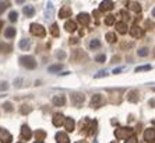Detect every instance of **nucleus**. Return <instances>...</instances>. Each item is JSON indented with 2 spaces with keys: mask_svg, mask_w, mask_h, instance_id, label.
I'll return each instance as SVG.
<instances>
[{
  "mask_svg": "<svg viewBox=\"0 0 155 143\" xmlns=\"http://www.w3.org/2000/svg\"><path fill=\"white\" fill-rule=\"evenodd\" d=\"M63 125H64V128H66L67 132H73V131H74V126H76V122H74L73 118H66Z\"/></svg>",
  "mask_w": 155,
  "mask_h": 143,
  "instance_id": "9b49d317",
  "label": "nucleus"
},
{
  "mask_svg": "<svg viewBox=\"0 0 155 143\" xmlns=\"http://www.w3.org/2000/svg\"><path fill=\"white\" fill-rule=\"evenodd\" d=\"M64 119H66V117L63 114H54V117H53V125L54 126H61L63 124H64Z\"/></svg>",
  "mask_w": 155,
  "mask_h": 143,
  "instance_id": "f8f14e48",
  "label": "nucleus"
},
{
  "mask_svg": "<svg viewBox=\"0 0 155 143\" xmlns=\"http://www.w3.org/2000/svg\"><path fill=\"white\" fill-rule=\"evenodd\" d=\"M6 7H7V4L3 3V2H0V14H2V13L6 10Z\"/></svg>",
  "mask_w": 155,
  "mask_h": 143,
  "instance_id": "ea45409f",
  "label": "nucleus"
},
{
  "mask_svg": "<svg viewBox=\"0 0 155 143\" xmlns=\"http://www.w3.org/2000/svg\"><path fill=\"white\" fill-rule=\"evenodd\" d=\"M4 37L6 38H14L15 37V28L14 27H7L4 30Z\"/></svg>",
  "mask_w": 155,
  "mask_h": 143,
  "instance_id": "6ab92c4d",
  "label": "nucleus"
},
{
  "mask_svg": "<svg viewBox=\"0 0 155 143\" xmlns=\"http://www.w3.org/2000/svg\"><path fill=\"white\" fill-rule=\"evenodd\" d=\"M21 82H22V79H17V80L14 82V86H15V87H20V86H21Z\"/></svg>",
  "mask_w": 155,
  "mask_h": 143,
  "instance_id": "79ce46f5",
  "label": "nucleus"
},
{
  "mask_svg": "<svg viewBox=\"0 0 155 143\" xmlns=\"http://www.w3.org/2000/svg\"><path fill=\"white\" fill-rule=\"evenodd\" d=\"M35 143H43V142H39V140H38V142H35Z\"/></svg>",
  "mask_w": 155,
  "mask_h": 143,
  "instance_id": "09e8293b",
  "label": "nucleus"
},
{
  "mask_svg": "<svg viewBox=\"0 0 155 143\" xmlns=\"http://www.w3.org/2000/svg\"><path fill=\"white\" fill-rule=\"evenodd\" d=\"M113 7H115V6H113L112 0H104V2L99 4V10L101 11H109V10H112Z\"/></svg>",
  "mask_w": 155,
  "mask_h": 143,
  "instance_id": "1a4fd4ad",
  "label": "nucleus"
},
{
  "mask_svg": "<svg viewBox=\"0 0 155 143\" xmlns=\"http://www.w3.org/2000/svg\"><path fill=\"white\" fill-rule=\"evenodd\" d=\"M31 136H32V131L29 129V126L28 125H22L21 126V138L22 139L29 140L31 139Z\"/></svg>",
  "mask_w": 155,
  "mask_h": 143,
  "instance_id": "6e6552de",
  "label": "nucleus"
},
{
  "mask_svg": "<svg viewBox=\"0 0 155 143\" xmlns=\"http://www.w3.org/2000/svg\"><path fill=\"white\" fill-rule=\"evenodd\" d=\"M29 31H31V34L35 37H39V38H43V37L46 35V31H45V28H43L42 25L39 24H31V27H29Z\"/></svg>",
  "mask_w": 155,
  "mask_h": 143,
  "instance_id": "f03ea898",
  "label": "nucleus"
},
{
  "mask_svg": "<svg viewBox=\"0 0 155 143\" xmlns=\"http://www.w3.org/2000/svg\"><path fill=\"white\" fill-rule=\"evenodd\" d=\"M56 56H58L59 59H64V58H66V54L63 52V51H60V52H58V54H56Z\"/></svg>",
  "mask_w": 155,
  "mask_h": 143,
  "instance_id": "a19ab883",
  "label": "nucleus"
},
{
  "mask_svg": "<svg viewBox=\"0 0 155 143\" xmlns=\"http://www.w3.org/2000/svg\"><path fill=\"white\" fill-rule=\"evenodd\" d=\"M54 13V9H53V4L52 3H48L46 4V9H45V16H46V18L52 17Z\"/></svg>",
  "mask_w": 155,
  "mask_h": 143,
  "instance_id": "412c9836",
  "label": "nucleus"
},
{
  "mask_svg": "<svg viewBox=\"0 0 155 143\" xmlns=\"http://www.w3.org/2000/svg\"><path fill=\"white\" fill-rule=\"evenodd\" d=\"M127 100L131 101V103H137L138 101V91H136V90L130 91V93L127 94Z\"/></svg>",
  "mask_w": 155,
  "mask_h": 143,
  "instance_id": "f3484780",
  "label": "nucleus"
},
{
  "mask_svg": "<svg viewBox=\"0 0 155 143\" xmlns=\"http://www.w3.org/2000/svg\"><path fill=\"white\" fill-rule=\"evenodd\" d=\"M64 104H66L64 96H56V97H53V105H56V107H63Z\"/></svg>",
  "mask_w": 155,
  "mask_h": 143,
  "instance_id": "dca6fc26",
  "label": "nucleus"
},
{
  "mask_svg": "<svg viewBox=\"0 0 155 143\" xmlns=\"http://www.w3.org/2000/svg\"><path fill=\"white\" fill-rule=\"evenodd\" d=\"M120 72H122V69H115V70H113V73H115V75H117V73H120Z\"/></svg>",
  "mask_w": 155,
  "mask_h": 143,
  "instance_id": "c03bdc74",
  "label": "nucleus"
},
{
  "mask_svg": "<svg viewBox=\"0 0 155 143\" xmlns=\"http://www.w3.org/2000/svg\"><path fill=\"white\" fill-rule=\"evenodd\" d=\"M20 62H21V65L27 69H35L36 68V61L32 56H21L20 58Z\"/></svg>",
  "mask_w": 155,
  "mask_h": 143,
  "instance_id": "7ed1b4c3",
  "label": "nucleus"
},
{
  "mask_svg": "<svg viewBox=\"0 0 155 143\" xmlns=\"http://www.w3.org/2000/svg\"><path fill=\"white\" fill-rule=\"evenodd\" d=\"M51 34L53 37H59V27H58V24H52V27H51Z\"/></svg>",
  "mask_w": 155,
  "mask_h": 143,
  "instance_id": "cd10ccee",
  "label": "nucleus"
},
{
  "mask_svg": "<svg viewBox=\"0 0 155 143\" xmlns=\"http://www.w3.org/2000/svg\"><path fill=\"white\" fill-rule=\"evenodd\" d=\"M8 89L7 82H0V91H6Z\"/></svg>",
  "mask_w": 155,
  "mask_h": 143,
  "instance_id": "e433bc0d",
  "label": "nucleus"
},
{
  "mask_svg": "<svg viewBox=\"0 0 155 143\" xmlns=\"http://www.w3.org/2000/svg\"><path fill=\"white\" fill-rule=\"evenodd\" d=\"M95 61H97L98 63H104V62L106 61V56H105V55H98V56L95 58Z\"/></svg>",
  "mask_w": 155,
  "mask_h": 143,
  "instance_id": "f704fd0d",
  "label": "nucleus"
},
{
  "mask_svg": "<svg viewBox=\"0 0 155 143\" xmlns=\"http://www.w3.org/2000/svg\"><path fill=\"white\" fill-rule=\"evenodd\" d=\"M76 143H88L87 140H80V142H76Z\"/></svg>",
  "mask_w": 155,
  "mask_h": 143,
  "instance_id": "49530a36",
  "label": "nucleus"
},
{
  "mask_svg": "<svg viewBox=\"0 0 155 143\" xmlns=\"http://www.w3.org/2000/svg\"><path fill=\"white\" fill-rule=\"evenodd\" d=\"M61 69H63V66H61V65H52V66H49V72H52V73L60 72Z\"/></svg>",
  "mask_w": 155,
  "mask_h": 143,
  "instance_id": "bb28decb",
  "label": "nucleus"
},
{
  "mask_svg": "<svg viewBox=\"0 0 155 143\" xmlns=\"http://www.w3.org/2000/svg\"><path fill=\"white\" fill-rule=\"evenodd\" d=\"M126 143H138V140H137V138L133 135V136H130V138H127Z\"/></svg>",
  "mask_w": 155,
  "mask_h": 143,
  "instance_id": "4c0bfd02",
  "label": "nucleus"
},
{
  "mask_svg": "<svg viewBox=\"0 0 155 143\" xmlns=\"http://www.w3.org/2000/svg\"><path fill=\"white\" fill-rule=\"evenodd\" d=\"M31 111H32V108L31 107H25V105L21 107V114H28V112H31Z\"/></svg>",
  "mask_w": 155,
  "mask_h": 143,
  "instance_id": "58836bf2",
  "label": "nucleus"
},
{
  "mask_svg": "<svg viewBox=\"0 0 155 143\" xmlns=\"http://www.w3.org/2000/svg\"><path fill=\"white\" fill-rule=\"evenodd\" d=\"M102 101H104V98H102L101 94H94V96H92V98H91V107H92V108L101 107Z\"/></svg>",
  "mask_w": 155,
  "mask_h": 143,
  "instance_id": "0eeeda50",
  "label": "nucleus"
},
{
  "mask_svg": "<svg viewBox=\"0 0 155 143\" xmlns=\"http://www.w3.org/2000/svg\"><path fill=\"white\" fill-rule=\"evenodd\" d=\"M113 23H115V16H106V18H105V24L106 25H112Z\"/></svg>",
  "mask_w": 155,
  "mask_h": 143,
  "instance_id": "c756f323",
  "label": "nucleus"
},
{
  "mask_svg": "<svg viewBox=\"0 0 155 143\" xmlns=\"http://www.w3.org/2000/svg\"><path fill=\"white\" fill-rule=\"evenodd\" d=\"M69 16H71V9H70L69 6H64V7L60 9V11H59V17L66 18V17H69Z\"/></svg>",
  "mask_w": 155,
  "mask_h": 143,
  "instance_id": "2eb2a0df",
  "label": "nucleus"
},
{
  "mask_svg": "<svg viewBox=\"0 0 155 143\" xmlns=\"http://www.w3.org/2000/svg\"><path fill=\"white\" fill-rule=\"evenodd\" d=\"M29 45H31L29 40H21L20 41V44H18V47H20V49L21 51H27L29 48Z\"/></svg>",
  "mask_w": 155,
  "mask_h": 143,
  "instance_id": "5701e85b",
  "label": "nucleus"
},
{
  "mask_svg": "<svg viewBox=\"0 0 155 143\" xmlns=\"http://www.w3.org/2000/svg\"><path fill=\"white\" fill-rule=\"evenodd\" d=\"M134 135V131L131 128H117L115 131V136L117 139H127Z\"/></svg>",
  "mask_w": 155,
  "mask_h": 143,
  "instance_id": "f257e3e1",
  "label": "nucleus"
},
{
  "mask_svg": "<svg viewBox=\"0 0 155 143\" xmlns=\"http://www.w3.org/2000/svg\"><path fill=\"white\" fill-rule=\"evenodd\" d=\"M64 28H66L67 32H74L77 30V24L74 21H67L64 24Z\"/></svg>",
  "mask_w": 155,
  "mask_h": 143,
  "instance_id": "a211bd4d",
  "label": "nucleus"
},
{
  "mask_svg": "<svg viewBox=\"0 0 155 143\" xmlns=\"http://www.w3.org/2000/svg\"><path fill=\"white\" fill-rule=\"evenodd\" d=\"M130 34L134 37V38H141V37L144 35V31L138 27V25H133L131 30H130Z\"/></svg>",
  "mask_w": 155,
  "mask_h": 143,
  "instance_id": "9d476101",
  "label": "nucleus"
},
{
  "mask_svg": "<svg viewBox=\"0 0 155 143\" xmlns=\"http://www.w3.org/2000/svg\"><path fill=\"white\" fill-rule=\"evenodd\" d=\"M35 136H36V139L39 140V142H42V140L46 138V132H45V131H41V129H38V131L35 132Z\"/></svg>",
  "mask_w": 155,
  "mask_h": 143,
  "instance_id": "393cba45",
  "label": "nucleus"
},
{
  "mask_svg": "<svg viewBox=\"0 0 155 143\" xmlns=\"http://www.w3.org/2000/svg\"><path fill=\"white\" fill-rule=\"evenodd\" d=\"M56 142L58 143H70V139H69V136H67V133L59 132V133H56Z\"/></svg>",
  "mask_w": 155,
  "mask_h": 143,
  "instance_id": "ddd939ff",
  "label": "nucleus"
},
{
  "mask_svg": "<svg viewBox=\"0 0 155 143\" xmlns=\"http://www.w3.org/2000/svg\"><path fill=\"white\" fill-rule=\"evenodd\" d=\"M15 2H17L18 4H22V3H24V0H15Z\"/></svg>",
  "mask_w": 155,
  "mask_h": 143,
  "instance_id": "a18cd8bd",
  "label": "nucleus"
},
{
  "mask_svg": "<svg viewBox=\"0 0 155 143\" xmlns=\"http://www.w3.org/2000/svg\"><path fill=\"white\" fill-rule=\"evenodd\" d=\"M22 11H24V14H25L27 17H32V16L35 14V9H34L32 6H25V7L22 9Z\"/></svg>",
  "mask_w": 155,
  "mask_h": 143,
  "instance_id": "4be33fe9",
  "label": "nucleus"
},
{
  "mask_svg": "<svg viewBox=\"0 0 155 143\" xmlns=\"http://www.w3.org/2000/svg\"><path fill=\"white\" fill-rule=\"evenodd\" d=\"M2 25H3V21H0V28H2Z\"/></svg>",
  "mask_w": 155,
  "mask_h": 143,
  "instance_id": "de8ad7c7",
  "label": "nucleus"
},
{
  "mask_svg": "<svg viewBox=\"0 0 155 143\" xmlns=\"http://www.w3.org/2000/svg\"><path fill=\"white\" fill-rule=\"evenodd\" d=\"M106 76H108V72H106V70H99L97 75L94 76V77H95V79H99V77H106Z\"/></svg>",
  "mask_w": 155,
  "mask_h": 143,
  "instance_id": "2f4dec72",
  "label": "nucleus"
},
{
  "mask_svg": "<svg viewBox=\"0 0 155 143\" xmlns=\"http://www.w3.org/2000/svg\"><path fill=\"white\" fill-rule=\"evenodd\" d=\"M148 52H150V51L147 49V48H143V49H138V56H147L148 55Z\"/></svg>",
  "mask_w": 155,
  "mask_h": 143,
  "instance_id": "473e14b6",
  "label": "nucleus"
},
{
  "mask_svg": "<svg viewBox=\"0 0 155 143\" xmlns=\"http://www.w3.org/2000/svg\"><path fill=\"white\" fill-rule=\"evenodd\" d=\"M110 143H116V142H110Z\"/></svg>",
  "mask_w": 155,
  "mask_h": 143,
  "instance_id": "8fccbe9b",
  "label": "nucleus"
},
{
  "mask_svg": "<svg viewBox=\"0 0 155 143\" xmlns=\"http://www.w3.org/2000/svg\"><path fill=\"white\" fill-rule=\"evenodd\" d=\"M17 18H18V13L17 11H10V14H8V20L10 21H17Z\"/></svg>",
  "mask_w": 155,
  "mask_h": 143,
  "instance_id": "7c9ffc66",
  "label": "nucleus"
},
{
  "mask_svg": "<svg viewBox=\"0 0 155 143\" xmlns=\"http://www.w3.org/2000/svg\"><path fill=\"white\" fill-rule=\"evenodd\" d=\"M84 100H85L84 94H81V93L71 94V103H73V105H76V107H81L83 103H84Z\"/></svg>",
  "mask_w": 155,
  "mask_h": 143,
  "instance_id": "20e7f679",
  "label": "nucleus"
},
{
  "mask_svg": "<svg viewBox=\"0 0 155 143\" xmlns=\"http://www.w3.org/2000/svg\"><path fill=\"white\" fill-rule=\"evenodd\" d=\"M154 138H155V131L152 128L147 129L144 132V139L147 140V142H154Z\"/></svg>",
  "mask_w": 155,
  "mask_h": 143,
  "instance_id": "4468645a",
  "label": "nucleus"
},
{
  "mask_svg": "<svg viewBox=\"0 0 155 143\" xmlns=\"http://www.w3.org/2000/svg\"><path fill=\"white\" fill-rule=\"evenodd\" d=\"M116 40H117V38H116L115 32H108V34H106V41H108L109 44H115Z\"/></svg>",
  "mask_w": 155,
  "mask_h": 143,
  "instance_id": "a878e982",
  "label": "nucleus"
},
{
  "mask_svg": "<svg viewBox=\"0 0 155 143\" xmlns=\"http://www.w3.org/2000/svg\"><path fill=\"white\" fill-rule=\"evenodd\" d=\"M77 21L83 25V27H87V25L90 24L91 18H90V16L87 14V13H80V14L77 16Z\"/></svg>",
  "mask_w": 155,
  "mask_h": 143,
  "instance_id": "423d86ee",
  "label": "nucleus"
},
{
  "mask_svg": "<svg viewBox=\"0 0 155 143\" xmlns=\"http://www.w3.org/2000/svg\"><path fill=\"white\" fill-rule=\"evenodd\" d=\"M143 70H151V66H150V65H145V66L136 68V72H143Z\"/></svg>",
  "mask_w": 155,
  "mask_h": 143,
  "instance_id": "c9c22d12",
  "label": "nucleus"
},
{
  "mask_svg": "<svg viewBox=\"0 0 155 143\" xmlns=\"http://www.w3.org/2000/svg\"><path fill=\"white\" fill-rule=\"evenodd\" d=\"M130 9H131L134 13H140V11H141V6L138 3H131V4H130Z\"/></svg>",
  "mask_w": 155,
  "mask_h": 143,
  "instance_id": "c85d7f7f",
  "label": "nucleus"
},
{
  "mask_svg": "<svg viewBox=\"0 0 155 143\" xmlns=\"http://www.w3.org/2000/svg\"><path fill=\"white\" fill-rule=\"evenodd\" d=\"M78 42H80L78 38H71V40H70V44H73V45H74V44H78Z\"/></svg>",
  "mask_w": 155,
  "mask_h": 143,
  "instance_id": "37998d69",
  "label": "nucleus"
},
{
  "mask_svg": "<svg viewBox=\"0 0 155 143\" xmlns=\"http://www.w3.org/2000/svg\"><path fill=\"white\" fill-rule=\"evenodd\" d=\"M11 139H13V136L10 135V132L6 131L4 128H0V140H2V143H11Z\"/></svg>",
  "mask_w": 155,
  "mask_h": 143,
  "instance_id": "39448f33",
  "label": "nucleus"
},
{
  "mask_svg": "<svg viewBox=\"0 0 155 143\" xmlns=\"http://www.w3.org/2000/svg\"><path fill=\"white\" fill-rule=\"evenodd\" d=\"M3 108H4V111H7V112H11V111H13L11 103H4V104H3Z\"/></svg>",
  "mask_w": 155,
  "mask_h": 143,
  "instance_id": "72a5a7b5",
  "label": "nucleus"
},
{
  "mask_svg": "<svg viewBox=\"0 0 155 143\" xmlns=\"http://www.w3.org/2000/svg\"><path fill=\"white\" fill-rule=\"evenodd\" d=\"M101 48V41L99 40H92L90 42V49L95 51V49H99Z\"/></svg>",
  "mask_w": 155,
  "mask_h": 143,
  "instance_id": "b1692460",
  "label": "nucleus"
},
{
  "mask_svg": "<svg viewBox=\"0 0 155 143\" xmlns=\"http://www.w3.org/2000/svg\"><path fill=\"white\" fill-rule=\"evenodd\" d=\"M116 30H117V32H120V34H126L127 32V25L126 23H116Z\"/></svg>",
  "mask_w": 155,
  "mask_h": 143,
  "instance_id": "aec40b11",
  "label": "nucleus"
}]
</instances>
